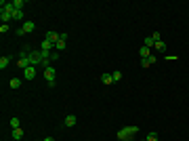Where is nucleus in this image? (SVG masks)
I'll use <instances>...</instances> for the list:
<instances>
[{
  "label": "nucleus",
  "mask_w": 189,
  "mask_h": 141,
  "mask_svg": "<svg viewBox=\"0 0 189 141\" xmlns=\"http://www.w3.org/2000/svg\"><path fill=\"white\" fill-rule=\"evenodd\" d=\"M143 141H147V139H143Z\"/></svg>",
  "instance_id": "nucleus-29"
},
{
  "label": "nucleus",
  "mask_w": 189,
  "mask_h": 141,
  "mask_svg": "<svg viewBox=\"0 0 189 141\" xmlns=\"http://www.w3.org/2000/svg\"><path fill=\"white\" fill-rule=\"evenodd\" d=\"M28 59H30V65H34V67H38V65H42V51H30L28 53Z\"/></svg>",
  "instance_id": "nucleus-2"
},
{
  "label": "nucleus",
  "mask_w": 189,
  "mask_h": 141,
  "mask_svg": "<svg viewBox=\"0 0 189 141\" xmlns=\"http://www.w3.org/2000/svg\"><path fill=\"white\" fill-rule=\"evenodd\" d=\"M147 141H158V133L156 131H151V133H147V137H145Z\"/></svg>",
  "instance_id": "nucleus-21"
},
{
  "label": "nucleus",
  "mask_w": 189,
  "mask_h": 141,
  "mask_svg": "<svg viewBox=\"0 0 189 141\" xmlns=\"http://www.w3.org/2000/svg\"><path fill=\"white\" fill-rule=\"evenodd\" d=\"M34 30H36V23H34V21H23V23H21V28L17 30V34H19V36H23V34H32Z\"/></svg>",
  "instance_id": "nucleus-3"
},
{
  "label": "nucleus",
  "mask_w": 189,
  "mask_h": 141,
  "mask_svg": "<svg viewBox=\"0 0 189 141\" xmlns=\"http://www.w3.org/2000/svg\"><path fill=\"white\" fill-rule=\"evenodd\" d=\"M23 137V131L21 129H13V139H21Z\"/></svg>",
  "instance_id": "nucleus-20"
},
{
  "label": "nucleus",
  "mask_w": 189,
  "mask_h": 141,
  "mask_svg": "<svg viewBox=\"0 0 189 141\" xmlns=\"http://www.w3.org/2000/svg\"><path fill=\"white\" fill-rule=\"evenodd\" d=\"M11 28H9V23H2V26H0V32H2V34H7Z\"/></svg>",
  "instance_id": "nucleus-24"
},
{
  "label": "nucleus",
  "mask_w": 189,
  "mask_h": 141,
  "mask_svg": "<svg viewBox=\"0 0 189 141\" xmlns=\"http://www.w3.org/2000/svg\"><path fill=\"white\" fill-rule=\"evenodd\" d=\"M42 141H44V139H42Z\"/></svg>",
  "instance_id": "nucleus-30"
},
{
  "label": "nucleus",
  "mask_w": 189,
  "mask_h": 141,
  "mask_svg": "<svg viewBox=\"0 0 189 141\" xmlns=\"http://www.w3.org/2000/svg\"><path fill=\"white\" fill-rule=\"evenodd\" d=\"M23 19V11H13V21H21Z\"/></svg>",
  "instance_id": "nucleus-16"
},
{
  "label": "nucleus",
  "mask_w": 189,
  "mask_h": 141,
  "mask_svg": "<svg viewBox=\"0 0 189 141\" xmlns=\"http://www.w3.org/2000/svg\"><path fill=\"white\" fill-rule=\"evenodd\" d=\"M151 38H153L156 42H160V32H153V34H151Z\"/></svg>",
  "instance_id": "nucleus-26"
},
{
  "label": "nucleus",
  "mask_w": 189,
  "mask_h": 141,
  "mask_svg": "<svg viewBox=\"0 0 189 141\" xmlns=\"http://www.w3.org/2000/svg\"><path fill=\"white\" fill-rule=\"evenodd\" d=\"M59 55H61L59 51H53V53H51V59H53V61H57V59H59Z\"/></svg>",
  "instance_id": "nucleus-25"
},
{
  "label": "nucleus",
  "mask_w": 189,
  "mask_h": 141,
  "mask_svg": "<svg viewBox=\"0 0 189 141\" xmlns=\"http://www.w3.org/2000/svg\"><path fill=\"white\" fill-rule=\"evenodd\" d=\"M44 78H46V82H53L55 80V69L53 67H46L44 69Z\"/></svg>",
  "instance_id": "nucleus-7"
},
{
  "label": "nucleus",
  "mask_w": 189,
  "mask_h": 141,
  "mask_svg": "<svg viewBox=\"0 0 189 141\" xmlns=\"http://www.w3.org/2000/svg\"><path fill=\"white\" fill-rule=\"evenodd\" d=\"M101 82H103V84H111V82H113L111 74H103V76H101Z\"/></svg>",
  "instance_id": "nucleus-14"
},
{
  "label": "nucleus",
  "mask_w": 189,
  "mask_h": 141,
  "mask_svg": "<svg viewBox=\"0 0 189 141\" xmlns=\"http://www.w3.org/2000/svg\"><path fill=\"white\" fill-rule=\"evenodd\" d=\"M9 84H11V88H19V86H21V80H19V78H13Z\"/></svg>",
  "instance_id": "nucleus-18"
},
{
  "label": "nucleus",
  "mask_w": 189,
  "mask_h": 141,
  "mask_svg": "<svg viewBox=\"0 0 189 141\" xmlns=\"http://www.w3.org/2000/svg\"><path fill=\"white\" fill-rule=\"evenodd\" d=\"M40 51H44V53H51V51H55V44H53V42H49V40L44 38V40L40 42Z\"/></svg>",
  "instance_id": "nucleus-4"
},
{
  "label": "nucleus",
  "mask_w": 189,
  "mask_h": 141,
  "mask_svg": "<svg viewBox=\"0 0 189 141\" xmlns=\"http://www.w3.org/2000/svg\"><path fill=\"white\" fill-rule=\"evenodd\" d=\"M128 141H134V139H128Z\"/></svg>",
  "instance_id": "nucleus-28"
},
{
  "label": "nucleus",
  "mask_w": 189,
  "mask_h": 141,
  "mask_svg": "<svg viewBox=\"0 0 189 141\" xmlns=\"http://www.w3.org/2000/svg\"><path fill=\"white\" fill-rule=\"evenodd\" d=\"M23 0H13V7H15V11H23Z\"/></svg>",
  "instance_id": "nucleus-15"
},
{
  "label": "nucleus",
  "mask_w": 189,
  "mask_h": 141,
  "mask_svg": "<svg viewBox=\"0 0 189 141\" xmlns=\"http://www.w3.org/2000/svg\"><path fill=\"white\" fill-rule=\"evenodd\" d=\"M139 133V126H124L118 131V139H122V141H128V139H134V135Z\"/></svg>",
  "instance_id": "nucleus-1"
},
{
  "label": "nucleus",
  "mask_w": 189,
  "mask_h": 141,
  "mask_svg": "<svg viewBox=\"0 0 189 141\" xmlns=\"http://www.w3.org/2000/svg\"><path fill=\"white\" fill-rule=\"evenodd\" d=\"M139 55H141V59L149 57V49H147V46H141V49H139Z\"/></svg>",
  "instance_id": "nucleus-12"
},
{
  "label": "nucleus",
  "mask_w": 189,
  "mask_h": 141,
  "mask_svg": "<svg viewBox=\"0 0 189 141\" xmlns=\"http://www.w3.org/2000/svg\"><path fill=\"white\" fill-rule=\"evenodd\" d=\"M76 122H78V118H76L74 114H69V116H65V126H74Z\"/></svg>",
  "instance_id": "nucleus-9"
},
{
  "label": "nucleus",
  "mask_w": 189,
  "mask_h": 141,
  "mask_svg": "<svg viewBox=\"0 0 189 141\" xmlns=\"http://www.w3.org/2000/svg\"><path fill=\"white\" fill-rule=\"evenodd\" d=\"M63 49H65V40H59V42L55 44V51H59V53H61Z\"/></svg>",
  "instance_id": "nucleus-22"
},
{
  "label": "nucleus",
  "mask_w": 189,
  "mask_h": 141,
  "mask_svg": "<svg viewBox=\"0 0 189 141\" xmlns=\"http://www.w3.org/2000/svg\"><path fill=\"white\" fill-rule=\"evenodd\" d=\"M111 78H113V82H118L122 78V72H111Z\"/></svg>",
  "instance_id": "nucleus-23"
},
{
  "label": "nucleus",
  "mask_w": 189,
  "mask_h": 141,
  "mask_svg": "<svg viewBox=\"0 0 189 141\" xmlns=\"http://www.w3.org/2000/svg\"><path fill=\"white\" fill-rule=\"evenodd\" d=\"M9 63H11V57H0V67H2V69H4Z\"/></svg>",
  "instance_id": "nucleus-17"
},
{
  "label": "nucleus",
  "mask_w": 189,
  "mask_h": 141,
  "mask_svg": "<svg viewBox=\"0 0 189 141\" xmlns=\"http://www.w3.org/2000/svg\"><path fill=\"white\" fill-rule=\"evenodd\" d=\"M44 141H55V137H44Z\"/></svg>",
  "instance_id": "nucleus-27"
},
{
  "label": "nucleus",
  "mask_w": 189,
  "mask_h": 141,
  "mask_svg": "<svg viewBox=\"0 0 189 141\" xmlns=\"http://www.w3.org/2000/svg\"><path fill=\"white\" fill-rule=\"evenodd\" d=\"M11 129H21V122H19V118H11Z\"/></svg>",
  "instance_id": "nucleus-19"
},
{
  "label": "nucleus",
  "mask_w": 189,
  "mask_h": 141,
  "mask_svg": "<svg viewBox=\"0 0 189 141\" xmlns=\"http://www.w3.org/2000/svg\"><path fill=\"white\" fill-rule=\"evenodd\" d=\"M156 63V57L153 55H149V57H145V59H141V67H149V65H153Z\"/></svg>",
  "instance_id": "nucleus-8"
},
{
  "label": "nucleus",
  "mask_w": 189,
  "mask_h": 141,
  "mask_svg": "<svg viewBox=\"0 0 189 141\" xmlns=\"http://www.w3.org/2000/svg\"><path fill=\"white\" fill-rule=\"evenodd\" d=\"M156 51H160V53H166V42H156Z\"/></svg>",
  "instance_id": "nucleus-11"
},
{
  "label": "nucleus",
  "mask_w": 189,
  "mask_h": 141,
  "mask_svg": "<svg viewBox=\"0 0 189 141\" xmlns=\"http://www.w3.org/2000/svg\"><path fill=\"white\" fill-rule=\"evenodd\" d=\"M46 40H49V42H53V44H57L59 40H61V34H57V32H46Z\"/></svg>",
  "instance_id": "nucleus-5"
},
{
  "label": "nucleus",
  "mask_w": 189,
  "mask_h": 141,
  "mask_svg": "<svg viewBox=\"0 0 189 141\" xmlns=\"http://www.w3.org/2000/svg\"><path fill=\"white\" fill-rule=\"evenodd\" d=\"M23 76H25V80H34V78H36V67L30 65L28 69H23Z\"/></svg>",
  "instance_id": "nucleus-6"
},
{
  "label": "nucleus",
  "mask_w": 189,
  "mask_h": 141,
  "mask_svg": "<svg viewBox=\"0 0 189 141\" xmlns=\"http://www.w3.org/2000/svg\"><path fill=\"white\" fill-rule=\"evenodd\" d=\"M0 17H2V23L13 21V13H7V11H0Z\"/></svg>",
  "instance_id": "nucleus-10"
},
{
  "label": "nucleus",
  "mask_w": 189,
  "mask_h": 141,
  "mask_svg": "<svg viewBox=\"0 0 189 141\" xmlns=\"http://www.w3.org/2000/svg\"><path fill=\"white\" fill-rule=\"evenodd\" d=\"M143 46H147V49H149V46H156V40H153L151 36H147V38L143 40Z\"/></svg>",
  "instance_id": "nucleus-13"
}]
</instances>
